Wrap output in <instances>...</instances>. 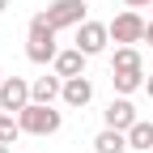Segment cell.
Here are the masks:
<instances>
[{
	"label": "cell",
	"instance_id": "1",
	"mask_svg": "<svg viewBox=\"0 0 153 153\" xmlns=\"http://www.w3.org/2000/svg\"><path fill=\"white\" fill-rule=\"evenodd\" d=\"M55 55H60V47H55V30L47 26L43 13L30 17V30H26V60L30 64H55Z\"/></svg>",
	"mask_w": 153,
	"mask_h": 153
},
{
	"label": "cell",
	"instance_id": "2",
	"mask_svg": "<svg viewBox=\"0 0 153 153\" xmlns=\"http://www.w3.org/2000/svg\"><path fill=\"white\" fill-rule=\"evenodd\" d=\"M17 123H22L26 136H55L64 128V111L43 106V102H30L26 111H17Z\"/></svg>",
	"mask_w": 153,
	"mask_h": 153
},
{
	"label": "cell",
	"instance_id": "3",
	"mask_svg": "<svg viewBox=\"0 0 153 153\" xmlns=\"http://www.w3.org/2000/svg\"><path fill=\"white\" fill-rule=\"evenodd\" d=\"M47 17V26L60 34V30H76L81 22H89V4L85 0H51V4L43 9Z\"/></svg>",
	"mask_w": 153,
	"mask_h": 153
},
{
	"label": "cell",
	"instance_id": "4",
	"mask_svg": "<svg viewBox=\"0 0 153 153\" xmlns=\"http://www.w3.org/2000/svg\"><path fill=\"white\" fill-rule=\"evenodd\" d=\"M111 43L115 47H136V43H145V30H149V22L136 13V9H123L119 17H111Z\"/></svg>",
	"mask_w": 153,
	"mask_h": 153
},
{
	"label": "cell",
	"instance_id": "5",
	"mask_svg": "<svg viewBox=\"0 0 153 153\" xmlns=\"http://www.w3.org/2000/svg\"><path fill=\"white\" fill-rule=\"evenodd\" d=\"M72 47H81L85 55H102V51L111 47V26H106V22H81Z\"/></svg>",
	"mask_w": 153,
	"mask_h": 153
},
{
	"label": "cell",
	"instance_id": "6",
	"mask_svg": "<svg viewBox=\"0 0 153 153\" xmlns=\"http://www.w3.org/2000/svg\"><path fill=\"white\" fill-rule=\"evenodd\" d=\"M34 98H30V81L26 76H4V85H0V111H9V115H17V111H26Z\"/></svg>",
	"mask_w": 153,
	"mask_h": 153
},
{
	"label": "cell",
	"instance_id": "7",
	"mask_svg": "<svg viewBox=\"0 0 153 153\" xmlns=\"http://www.w3.org/2000/svg\"><path fill=\"white\" fill-rule=\"evenodd\" d=\"M102 123L115 128V132H128L132 123H136V106H132V98H111L106 111H102Z\"/></svg>",
	"mask_w": 153,
	"mask_h": 153
},
{
	"label": "cell",
	"instance_id": "8",
	"mask_svg": "<svg viewBox=\"0 0 153 153\" xmlns=\"http://www.w3.org/2000/svg\"><path fill=\"white\" fill-rule=\"evenodd\" d=\"M30 98L43 102V106H55V98H64V76H34L30 81Z\"/></svg>",
	"mask_w": 153,
	"mask_h": 153
},
{
	"label": "cell",
	"instance_id": "9",
	"mask_svg": "<svg viewBox=\"0 0 153 153\" xmlns=\"http://www.w3.org/2000/svg\"><path fill=\"white\" fill-rule=\"evenodd\" d=\"M85 60H89V55L81 51V47H64L60 55H55V76H64V81H68V76H85Z\"/></svg>",
	"mask_w": 153,
	"mask_h": 153
},
{
	"label": "cell",
	"instance_id": "10",
	"mask_svg": "<svg viewBox=\"0 0 153 153\" xmlns=\"http://www.w3.org/2000/svg\"><path fill=\"white\" fill-rule=\"evenodd\" d=\"M60 102H64V106H76V111L89 106V102H94V81H89V76H68Z\"/></svg>",
	"mask_w": 153,
	"mask_h": 153
},
{
	"label": "cell",
	"instance_id": "11",
	"mask_svg": "<svg viewBox=\"0 0 153 153\" xmlns=\"http://www.w3.org/2000/svg\"><path fill=\"white\" fill-rule=\"evenodd\" d=\"M128 149L132 153H153V123L149 119H136L128 128Z\"/></svg>",
	"mask_w": 153,
	"mask_h": 153
},
{
	"label": "cell",
	"instance_id": "12",
	"mask_svg": "<svg viewBox=\"0 0 153 153\" xmlns=\"http://www.w3.org/2000/svg\"><path fill=\"white\" fill-rule=\"evenodd\" d=\"M111 72H145V60L136 47H115L111 55Z\"/></svg>",
	"mask_w": 153,
	"mask_h": 153
},
{
	"label": "cell",
	"instance_id": "13",
	"mask_svg": "<svg viewBox=\"0 0 153 153\" xmlns=\"http://www.w3.org/2000/svg\"><path fill=\"white\" fill-rule=\"evenodd\" d=\"M94 153H128V132L102 128L98 136H94Z\"/></svg>",
	"mask_w": 153,
	"mask_h": 153
},
{
	"label": "cell",
	"instance_id": "14",
	"mask_svg": "<svg viewBox=\"0 0 153 153\" xmlns=\"http://www.w3.org/2000/svg\"><path fill=\"white\" fill-rule=\"evenodd\" d=\"M145 81H149L145 72H111V85H115L119 98H132L136 89H145Z\"/></svg>",
	"mask_w": 153,
	"mask_h": 153
},
{
	"label": "cell",
	"instance_id": "15",
	"mask_svg": "<svg viewBox=\"0 0 153 153\" xmlns=\"http://www.w3.org/2000/svg\"><path fill=\"white\" fill-rule=\"evenodd\" d=\"M17 136H22V123H17V115L0 111V145H13Z\"/></svg>",
	"mask_w": 153,
	"mask_h": 153
},
{
	"label": "cell",
	"instance_id": "16",
	"mask_svg": "<svg viewBox=\"0 0 153 153\" xmlns=\"http://www.w3.org/2000/svg\"><path fill=\"white\" fill-rule=\"evenodd\" d=\"M128 9H153V0H123Z\"/></svg>",
	"mask_w": 153,
	"mask_h": 153
},
{
	"label": "cell",
	"instance_id": "17",
	"mask_svg": "<svg viewBox=\"0 0 153 153\" xmlns=\"http://www.w3.org/2000/svg\"><path fill=\"white\" fill-rule=\"evenodd\" d=\"M145 43H149V47H153V22H149V30H145Z\"/></svg>",
	"mask_w": 153,
	"mask_h": 153
},
{
	"label": "cell",
	"instance_id": "18",
	"mask_svg": "<svg viewBox=\"0 0 153 153\" xmlns=\"http://www.w3.org/2000/svg\"><path fill=\"white\" fill-rule=\"evenodd\" d=\"M145 89H149V98H153V76H149V81H145Z\"/></svg>",
	"mask_w": 153,
	"mask_h": 153
},
{
	"label": "cell",
	"instance_id": "19",
	"mask_svg": "<svg viewBox=\"0 0 153 153\" xmlns=\"http://www.w3.org/2000/svg\"><path fill=\"white\" fill-rule=\"evenodd\" d=\"M4 9H9V0H0V13H4Z\"/></svg>",
	"mask_w": 153,
	"mask_h": 153
},
{
	"label": "cell",
	"instance_id": "20",
	"mask_svg": "<svg viewBox=\"0 0 153 153\" xmlns=\"http://www.w3.org/2000/svg\"><path fill=\"white\" fill-rule=\"evenodd\" d=\"M0 85H4V68H0Z\"/></svg>",
	"mask_w": 153,
	"mask_h": 153
},
{
	"label": "cell",
	"instance_id": "21",
	"mask_svg": "<svg viewBox=\"0 0 153 153\" xmlns=\"http://www.w3.org/2000/svg\"><path fill=\"white\" fill-rule=\"evenodd\" d=\"M0 153H9V145H0Z\"/></svg>",
	"mask_w": 153,
	"mask_h": 153
},
{
	"label": "cell",
	"instance_id": "22",
	"mask_svg": "<svg viewBox=\"0 0 153 153\" xmlns=\"http://www.w3.org/2000/svg\"><path fill=\"white\" fill-rule=\"evenodd\" d=\"M149 22H153V9H149Z\"/></svg>",
	"mask_w": 153,
	"mask_h": 153
}]
</instances>
